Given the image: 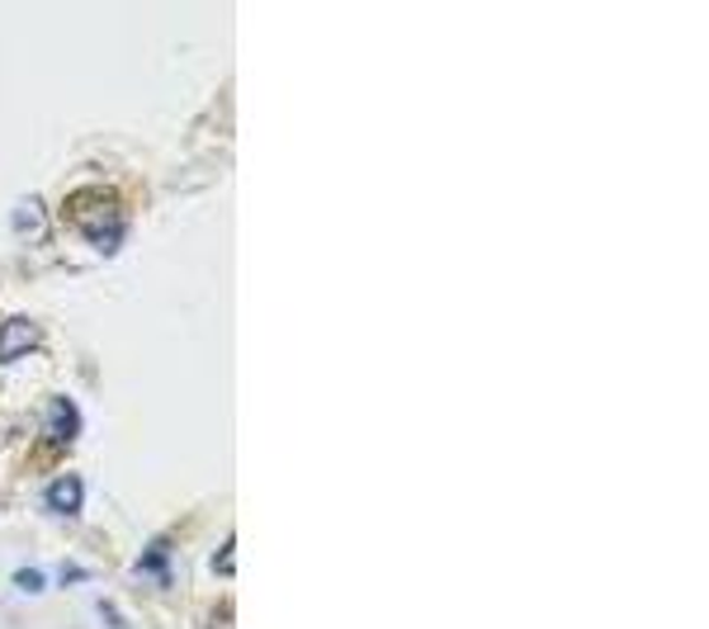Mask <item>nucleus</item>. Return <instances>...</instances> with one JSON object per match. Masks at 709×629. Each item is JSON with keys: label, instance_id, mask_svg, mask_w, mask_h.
I'll use <instances>...</instances> for the list:
<instances>
[{"label": "nucleus", "instance_id": "nucleus-1", "mask_svg": "<svg viewBox=\"0 0 709 629\" xmlns=\"http://www.w3.org/2000/svg\"><path fill=\"white\" fill-rule=\"evenodd\" d=\"M71 218L81 223L86 238L100 246V251H114L123 242V209L119 199L109 190H95V195H76L71 199Z\"/></svg>", "mask_w": 709, "mask_h": 629}, {"label": "nucleus", "instance_id": "nucleus-2", "mask_svg": "<svg viewBox=\"0 0 709 629\" xmlns=\"http://www.w3.org/2000/svg\"><path fill=\"white\" fill-rule=\"evenodd\" d=\"M38 341H43L38 322H29V318H10V322H0V360H20V355L34 351Z\"/></svg>", "mask_w": 709, "mask_h": 629}, {"label": "nucleus", "instance_id": "nucleus-3", "mask_svg": "<svg viewBox=\"0 0 709 629\" xmlns=\"http://www.w3.org/2000/svg\"><path fill=\"white\" fill-rule=\"evenodd\" d=\"M14 228H20L24 242H43V232H47V209H43L38 195H24L20 203H14Z\"/></svg>", "mask_w": 709, "mask_h": 629}, {"label": "nucleus", "instance_id": "nucleus-4", "mask_svg": "<svg viewBox=\"0 0 709 629\" xmlns=\"http://www.w3.org/2000/svg\"><path fill=\"white\" fill-rule=\"evenodd\" d=\"M47 507L62 511V516H71L76 507H81V478H71V474H62L47 483Z\"/></svg>", "mask_w": 709, "mask_h": 629}, {"label": "nucleus", "instance_id": "nucleus-5", "mask_svg": "<svg viewBox=\"0 0 709 629\" xmlns=\"http://www.w3.org/2000/svg\"><path fill=\"white\" fill-rule=\"evenodd\" d=\"M142 573L170 582V544H162V540L147 544V554H142Z\"/></svg>", "mask_w": 709, "mask_h": 629}, {"label": "nucleus", "instance_id": "nucleus-6", "mask_svg": "<svg viewBox=\"0 0 709 629\" xmlns=\"http://www.w3.org/2000/svg\"><path fill=\"white\" fill-rule=\"evenodd\" d=\"M53 412H57V417H53V431H57V440H67V435L76 431V407H71L67 398H57V402H53Z\"/></svg>", "mask_w": 709, "mask_h": 629}, {"label": "nucleus", "instance_id": "nucleus-7", "mask_svg": "<svg viewBox=\"0 0 709 629\" xmlns=\"http://www.w3.org/2000/svg\"><path fill=\"white\" fill-rule=\"evenodd\" d=\"M100 620H104L109 629H133V625H129V620H123L119 610H114V602H100Z\"/></svg>", "mask_w": 709, "mask_h": 629}, {"label": "nucleus", "instance_id": "nucleus-8", "mask_svg": "<svg viewBox=\"0 0 709 629\" xmlns=\"http://www.w3.org/2000/svg\"><path fill=\"white\" fill-rule=\"evenodd\" d=\"M228 559H232V540H223V549H218V559H213V563H218V573H232V569H228Z\"/></svg>", "mask_w": 709, "mask_h": 629}, {"label": "nucleus", "instance_id": "nucleus-9", "mask_svg": "<svg viewBox=\"0 0 709 629\" xmlns=\"http://www.w3.org/2000/svg\"><path fill=\"white\" fill-rule=\"evenodd\" d=\"M14 582H20V587H29V592H38V587H43V577H38V573H29V569H24L20 577H14Z\"/></svg>", "mask_w": 709, "mask_h": 629}]
</instances>
